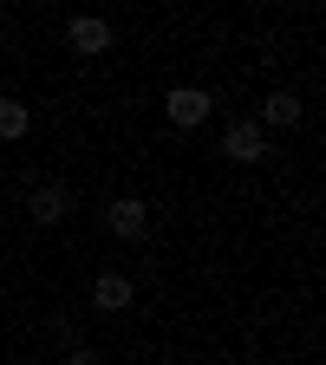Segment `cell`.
Here are the masks:
<instances>
[{
	"mask_svg": "<svg viewBox=\"0 0 326 365\" xmlns=\"http://www.w3.org/2000/svg\"><path fill=\"white\" fill-rule=\"evenodd\" d=\"M26 215H33L39 228L66 222V215H72V190H66V182H33V190H26Z\"/></svg>",
	"mask_w": 326,
	"mask_h": 365,
	"instance_id": "5b68a950",
	"label": "cell"
},
{
	"mask_svg": "<svg viewBox=\"0 0 326 365\" xmlns=\"http://www.w3.org/2000/svg\"><path fill=\"white\" fill-rule=\"evenodd\" d=\"M222 157H235V163H261L268 157V130L255 124V118H235L222 130Z\"/></svg>",
	"mask_w": 326,
	"mask_h": 365,
	"instance_id": "277c9868",
	"label": "cell"
},
{
	"mask_svg": "<svg viewBox=\"0 0 326 365\" xmlns=\"http://www.w3.org/2000/svg\"><path fill=\"white\" fill-rule=\"evenodd\" d=\"M131 300H137L131 274H98V281H91V307L98 313H131Z\"/></svg>",
	"mask_w": 326,
	"mask_h": 365,
	"instance_id": "52a82bcc",
	"label": "cell"
},
{
	"mask_svg": "<svg viewBox=\"0 0 326 365\" xmlns=\"http://www.w3.org/2000/svg\"><path fill=\"white\" fill-rule=\"evenodd\" d=\"M111 39H118V26H111V20H98V14H72V20H66V46H72L78 59L111 53Z\"/></svg>",
	"mask_w": 326,
	"mask_h": 365,
	"instance_id": "6da1fadb",
	"label": "cell"
},
{
	"mask_svg": "<svg viewBox=\"0 0 326 365\" xmlns=\"http://www.w3.org/2000/svg\"><path fill=\"white\" fill-rule=\"evenodd\" d=\"M209 111H215V98L203 85H170V98H163V118L176 124V130H196V124H209Z\"/></svg>",
	"mask_w": 326,
	"mask_h": 365,
	"instance_id": "7a4b0ae2",
	"label": "cell"
},
{
	"mask_svg": "<svg viewBox=\"0 0 326 365\" xmlns=\"http://www.w3.org/2000/svg\"><path fill=\"white\" fill-rule=\"evenodd\" d=\"M66 365H105V359L91 352V346H72V352H66Z\"/></svg>",
	"mask_w": 326,
	"mask_h": 365,
	"instance_id": "9c48e42d",
	"label": "cell"
},
{
	"mask_svg": "<svg viewBox=\"0 0 326 365\" xmlns=\"http://www.w3.org/2000/svg\"><path fill=\"white\" fill-rule=\"evenodd\" d=\"M105 228H111L118 242H144L151 235V202L144 196H111L105 202Z\"/></svg>",
	"mask_w": 326,
	"mask_h": 365,
	"instance_id": "3957f363",
	"label": "cell"
},
{
	"mask_svg": "<svg viewBox=\"0 0 326 365\" xmlns=\"http://www.w3.org/2000/svg\"><path fill=\"white\" fill-rule=\"evenodd\" d=\"M307 118V105H300V91H268V105H261V130H294Z\"/></svg>",
	"mask_w": 326,
	"mask_h": 365,
	"instance_id": "8992f818",
	"label": "cell"
},
{
	"mask_svg": "<svg viewBox=\"0 0 326 365\" xmlns=\"http://www.w3.org/2000/svg\"><path fill=\"white\" fill-rule=\"evenodd\" d=\"M26 130H33V111L20 98H0V144H20Z\"/></svg>",
	"mask_w": 326,
	"mask_h": 365,
	"instance_id": "ba28073f",
	"label": "cell"
}]
</instances>
